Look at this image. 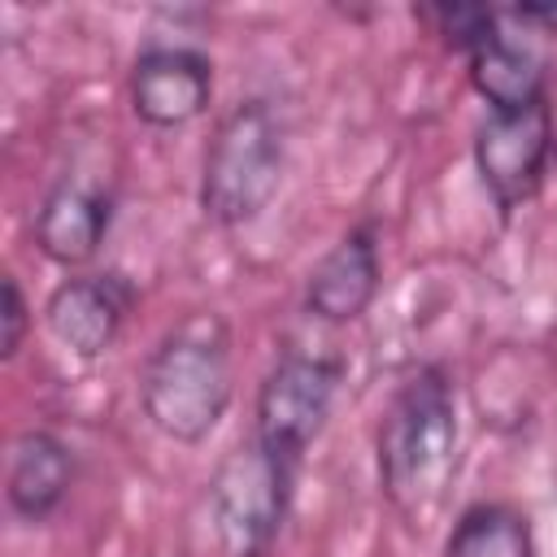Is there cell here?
I'll return each instance as SVG.
<instances>
[{
    "mask_svg": "<svg viewBox=\"0 0 557 557\" xmlns=\"http://www.w3.org/2000/svg\"><path fill=\"white\" fill-rule=\"evenodd\" d=\"M374 457L387 505L400 522L422 527L444 505L457 470V396L440 366H422L387 400Z\"/></svg>",
    "mask_w": 557,
    "mask_h": 557,
    "instance_id": "cell-1",
    "label": "cell"
},
{
    "mask_svg": "<svg viewBox=\"0 0 557 557\" xmlns=\"http://www.w3.org/2000/svg\"><path fill=\"white\" fill-rule=\"evenodd\" d=\"M231 396V326L213 309H196L178 326H170L139 370V409L174 444L209 440L226 418Z\"/></svg>",
    "mask_w": 557,
    "mask_h": 557,
    "instance_id": "cell-2",
    "label": "cell"
},
{
    "mask_svg": "<svg viewBox=\"0 0 557 557\" xmlns=\"http://www.w3.org/2000/svg\"><path fill=\"white\" fill-rule=\"evenodd\" d=\"M287 131L270 100H239L213 131L200 170V209L218 226H244L261 218L283 183Z\"/></svg>",
    "mask_w": 557,
    "mask_h": 557,
    "instance_id": "cell-3",
    "label": "cell"
},
{
    "mask_svg": "<svg viewBox=\"0 0 557 557\" xmlns=\"http://www.w3.org/2000/svg\"><path fill=\"white\" fill-rule=\"evenodd\" d=\"M296 474L274 461L252 435L239 440L209 479V527L222 557H265L287 505Z\"/></svg>",
    "mask_w": 557,
    "mask_h": 557,
    "instance_id": "cell-4",
    "label": "cell"
},
{
    "mask_svg": "<svg viewBox=\"0 0 557 557\" xmlns=\"http://www.w3.org/2000/svg\"><path fill=\"white\" fill-rule=\"evenodd\" d=\"M339 379H344V366L335 357H318V352H300V348H287L261 379L252 440L274 461H283L292 474H300L305 453L322 435L335 392H339Z\"/></svg>",
    "mask_w": 557,
    "mask_h": 557,
    "instance_id": "cell-5",
    "label": "cell"
},
{
    "mask_svg": "<svg viewBox=\"0 0 557 557\" xmlns=\"http://www.w3.org/2000/svg\"><path fill=\"white\" fill-rule=\"evenodd\" d=\"M548 157H553L548 100H535L522 109H487V117L474 131L479 178L505 218L540 196L544 174H548Z\"/></svg>",
    "mask_w": 557,
    "mask_h": 557,
    "instance_id": "cell-6",
    "label": "cell"
},
{
    "mask_svg": "<svg viewBox=\"0 0 557 557\" xmlns=\"http://www.w3.org/2000/svg\"><path fill=\"white\" fill-rule=\"evenodd\" d=\"M131 109L157 131L196 122L213 100V61L187 44H152L131 65Z\"/></svg>",
    "mask_w": 557,
    "mask_h": 557,
    "instance_id": "cell-7",
    "label": "cell"
},
{
    "mask_svg": "<svg viewBox=\"0 0 557 557\" xmlns=\"http://www.w3.org/2000/svg\"><path fill=\"white\" fill-rule=\"evenodd\" d=\"M131 305L135 287L122 274H70L48 292L44 326L65 352L96 361L117 344Z\"/></svg>",
    "mask_w": 557,
    "mask_h": 557,
    "instance_id": "cell-8",
    "label": "cell"
},
{
    "mask_svg": "<svg viewBox=\"0 0 557 557\" xmlns=\"http://www.w3.org/2000/svg\"><path fill=\"white\" fill-rule=\"evenodd\" d=\"M379 283H383L379 231H374V222H361L348 235H339L309 270L305 309H309V318H318L326 326H348L374 305Z\"/></svg>",
    "mask_w": 557,
    "mask_h": 557,
    "instance_id": "cell-9",
    "label": "cell"
},
{
    "mask_svg": "<svg viewBox=\"0 0 557 557\" xmlns=\"http://www.w3.org/2000/svg\"><path fill=\"white\" fill-rule=\"evenodd\" d=\"M109 226H113V196L100 183L65 174L39 200L35 222H30V239L48 261L74 270L100 252Z\"/></svg>",
    "mask_w": 557,
    "mask_h": 557,
    "instance_id": "cell-10",
    "label": "cell"
},
{
    "mask_svg": "<svg viewBox=\"0 0 557 557\" xmlns=\"http://www.w3.org/2000/svg\"><path fill=\"white\" fill-rule=\"evenodd\" d=\"M74 483V453L61 435L30 426L13 435L4 457V500L22 522H48Z\"/></svg>",
    "mask_w": 557,
    "mask_h": 557,
    "instance_id": "cell-11",
    "label": "cell"
},
{
    "mask_svg": "<svg viewBox=\"0 0 557 557\" xmlns=\"http://www.w3.org/2000/svg\"><path fill=\"white\" fill-rule=\"evenodd\" d=\"M500 22H505V13L492 9V22L466 48L474 91L487 100V109H522V104L548 100L544 57L527 39L509 35Z\"/></svg>",
    "mask_w": 557,
    "mask_h": 557,
    "instance_id": "cell-12",
    "label": "cell"
},
{
    "mask_svg": "<svg viewBox=\"0 0 557 557\" xmlns=\"http://www.w3.org/2000/svg\"><path fill=\"white\" fill-rule=\"evenodd\" d=\"M444 557H535L531 518L513 505L479 500L448 531Z\"/></svg>",
    "mask_w": 557,
    "mask_h": 557,
    "instance_id": "cell-13",
    "label": "cell"
},
{
    "mask_svg": "<svg viewBox=\"0 0 557 557\" xmlns=\"http://www.w3.org/2000/svg\"><path fill=\"white\" fill-rule=\"evenodd\" d=\"M0 292H4V305H0V357L13 361L22 352L26 331H30V305H26V296H22L13 274H4Z\"/></svg>",
    "mask_w": 557,
    "mask_h": 557,
    "instance_id": "cell-14",
    "label": "cell"
}]
</instances>
